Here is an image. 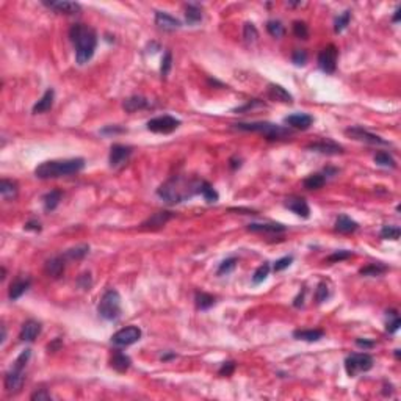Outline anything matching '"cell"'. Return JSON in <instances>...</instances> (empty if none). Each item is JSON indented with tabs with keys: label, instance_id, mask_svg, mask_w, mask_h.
Returning a JSON list of instances; mask_svg holds the SVG:
<instances>
[{
	"label": "cell",
	"instance_id": "obj_1",
	"mask_svg": "<svg viewBox=\"0 0 401 401\" xmlns=\"http://www.w3.org/2000/svg\"><path fill=\"white\" fill-rule=\"evenodd\" d=\"M202 181L188 179L186 176H173L165 183L158 186L157 194L168 204H179L191 199L201 191Z\"/></svg>",
	"mask_w": 401,
	"mask_h": 401
},
{
	"label": "cell",
	"instance_id": "obj_2",
	"mask_svg": "<svg viewBox=\"0 0 401 401\" xmlns=\"http://www.w3.org/2000/svg\"><path fill=\"white\" fill-rule=\"evenodd\" d=\"M69 38L75 46V60L78 65L88 63L97 47L96 32L85 24H74L69 30Z\"/></svg>",
	"mask_w": 401,
	"mask_h": 401
},
{
	"label": "cell",
	"instance_id": "obj_3",
	"mask_svg": "<svg viewBox=\"0 0 401 401\" xmlns=\"http://www.w3.org/2000/svg\"><path fill=\"white\" fill-rule=\"evenodd\" d=\"M85 168L83 158H68V160H52V162H44L36 166L35 176L38 179H57V177H65L71 174H77Z\"/></svg>",
	"mask_w": 401,
	"mask_h": 401
},
{
	"label": "cell",
	"instance_id": "obj_4",
	"mask_svg": "<svg viewBox=\"0 0 401 401\" xmlns=\"http://www.w3.org/2000/svg\"><path fill=\"white\" fill-rule=\"evenodd\" d=\"M235 127L240 130H246V132H255L263 135L266 140H285L292 137V130L289 127L278 126V124L273 122H240L235 124Z\"/></svg>",
	"mask_w": 401,
	"mask_h": 401
},
{
	"label": "cell",
	"instance_id": "obj_5",
	"mask_svg": "<svg viewBox=\"0 0 401 401\" xmlns=\"http://www.w3.org/2000/svg\"><path fill=\"white\" fill-rule=\"evenodd\" d=\"M32 356V351L30 350H25L21 353L19 358L16 359L13 368L10 370L5 375V389L8 394H16V392H19L24 381H25V365L29 362Z\"/></svg>",
	"mask_w": 401,
	"mask_h": 401
},
{
	"label": "cell",
	"instance_id": "obj_6",
	"mask_svg": "<svg viewBox=\"0 0 401 401\" xmlns=\"http://www.w3.org/2000/svg\"><path fill=\"white\" fill-rule=\"evenodd\" d=\"M97 312L99 315L107 320V322H114L118 320L121 315V295L118 293V290H107L102 298L99 306H97Z\"/></svg>",
	"mask_w": 401,
	"mask_h": 401
},
{
	"label": "cell",
	"instance_id": "obj_7",
	"mask_svg": "<svg viewBox=\"0 0 401 401\" xmlns=\"http://www.w3.org/2000/svg\"><path fill=\"white\" fill-rule=\"evenodd\" d=\"M373 358L367 353H354L345 359V370L348 373V376L354 378L358 373L362 371H368L373 368Z\"/></svg>",
	"mask_w": 401,
	"mask_h": 401
},
{
	"label": "cell",
	"instance_id": "obj_8",
	"mask_svg": "<svg viewBox=\"0 0 401 401\" xmlns=\"http://www.w3.org/2000/svg\"><path fill=\"white\" fill-rule=\"evenodd\" d=\"M337 58H338V49L334 44H329L322 52L318 53V66L326 74H334L337 69Z\"/></svg>",
	"mask_w": 401,
	"mask_h": 401
},
{
	"label": "cell",
	"instance_id": "obj_9",
	"mask_svg": "<svg viewBox=\"0 0 401 401\" xmlns=\"http://www.w3.org/2000/svg\"><path fill=\"white\" fill-rule=\"evenodd\" d=\"M141 338V329L138 326H127L119 329L111 335V343L116 346H130Z\"/></svg>",
	"mask_w": 401,
	"mask_h": 401
},
{
	"label": "cell",
	"instance_id": "obj_10",
	"mask_svg": "<svg viewBox=\"0 0 401 401\" xmlns=\"http://www.w3.org/2000/svg\"><path fill=\"white\" fill-rule=\"evenodd\" d=\"M179 126H181V121L176 119L174 116H169V114H163V116L147 121V130L154 133H171Z\"/></svg>",
	"mask_w": 401,
	"mask_h": 401
},
{
	"label": "cell",
	"instance_id": "obj_11",
	"mask_svg": "<svg viewBox=\"0 0 401 401\" xmlns=\"http://www.w3.org/2000/svg\"><path fill=\"white\" fill-rule=\"evenodd\" d=\"M345 135L353 138V140H356V141L368 143V145H382V146H387L389 145L386 140H382L381 137L375 135V133L365 130L364 127H350V129L345 130Z\"/></svg>",
	"mask_w": 401,
	"mask_h": 401
},
{
	"label": "cell",
	"instance_id": "obj_12",
	"mask_svg": "<svg viewBox=\"0 0 401 401\" xmlns=\"http://www.w3.org/2000/svg\"><path fill=\"white\" fill-rule=\"evenodd\" d=\"M132 155V147L124 146V145H113L110 147V157L109 162L111 168H119L124 163L129 162V158Z\"/></svg>",
	"mask_w": 401,
	"mask_h": 401
},
{
	"label": "cell",
	"instance_id": "obj_13",
	"mask_svg": "<svg viewBox=\"0 0 401 401\" xmlns=\"http://www.w3.org/2000/svg\"><path fill=\"white\" fill-rule=\"evenodd\" d=\"M309 150H315L320 154H328V155H337V154H343V147L337 143L331 140H323V141H317V143H310L307 145Z\"/></svg>",
	"mask_w": 401,
	"mask_h": 401
},
{
	"label": "cell",
	"instance_id": "obj_14",
	"mask_svg": "<svg viewBox=\"0 0 401 401\" xmlns=\"http://www.w3.org/2000/svg\"><path fill=\"white\" fill-rule=\"evenodd\" d=\"M42 5L50 8V10L61 13V14H77L82 6H80L77 2H66V0H57V2H47V0H42Z\"/></svg>",
	"mask_w": 401,
	"mask_h": 401
},
{
	"label": "cell",
	"instance_id": "obj_15",
	"mask_svg": "<svg viewBox=\"0 0 401 401\" xmlns=\"http://www.w3.org/2000/svg\"><path fill=\"white\" fill-rule=\"evenodd\" d=\"M285 209L292 210L295 215L301 217V218H309L310 217V209H309V204L302 199V198H298V196H292V198H287L285 199Z\"/></svg>",
	"mask_w": 401,
	"mask_h": 401
},
{
	"label": "cell",
	"instance_id": "obj_16",
	"mask_svg": "<svg viewBox=\"0 0 401 401\" xmlns=\"http://www.w3.org/2000/svg\"><path fill=\"white\" fill-rule=\"evenodd\" d=\"M44 273L53 279L61 278L65 273V255L52 257L50 260H47L46 265H44Z\"/></svg>",
	"mask_w": 401,
	"mask_h": 401
},
{
	"label": "cell",
	"instance_id": "obj_17",
	"mask_svg": "<svg viewBox=\"0 0 401 401\" xmlns=\"http://www.w3.org/2000/svg\"><path fill=\"white\" fill-rule=\"evenodd\" d=\"M39 334H41V323L36 322V320H27L21 328L19 338L22 342H33Z\"/></svg>",
	"mask_w": 401,
	"mask_h": 401
},
{
	"label": "cell",
	"instance_id": "obj_18",
	"mask_svg": "<svg viewBox=\"0 0 401 401\" xmlns=\"http://www.w3.org/2000/svg\"><path fill=\"white\" fill-rule=\"evenodd\" d=\"M155 24L158 25V29L166 30V32H174L182 27L179 19H176V17H173L171 14H168L165 11L155 13Z\"/></svg>",
	"mask_w": 401,
	"mask_h": 401
},
{
	"label": "cell",
	"instance_id": "obj_19",
	"mask_svg": "<svg viewBox=\"0 0 401 401\" xmlns=\"http://www.w3.org/2000/svg\"><path fill=\"white\" fill-rule=\"evenodd\" d=\"M285 124H289L290 127L293 129H298V130H307L312 122H314V118L310 116V114H306V113H295V114H290L284 119Z\"/></svg>",
	"mask_w": 401,
	"mask_h": 401
},
{
	"label": "cell",
	"instance_id": "obj_20",
	"mask_svg": "<svg viewBox=\"0 0 401 401\" xmlns=\"http://www.w3.org/2000/svg\"><path fill=\"white\" fill-rule=\"evenodd\" d=\"M30 284H32V281L29 278H25V279L24 278H17L16 281H13L11 285H10V290H8V296H10V299L11 301L19 299L24 293L29 290Z\"/></svg>",
	"mask_w": 401,
	"mask_h": 401
},
{
	"label": "cell",
	"instance_id": "obj_21",
	"mask_svg": "<svg viewBox=\"0 0 401 401\" xmlns=\"http://www.w3.org/2000/svg\"><path fill=\"white\" fill-rule=\"evenodd\" d=\"M268 97L271 101H278V102H284V104H292L293 102L292 94L285 90L284 86L276 85V83L268 85Z\"/></svg>",
	"mask_w": 401,
	"mask_h": 401
},
{
	"label": "cell",
	"instance_id": "obj_22",
	"mask_svg": "<svg viewBox=\"0 0 401 401\" xmlns=\"http://www.w3.org/2000/svg\"><path fill=\"white\" fill-rule=\"evenodd\" d=\"M149 107V101L143 96H132L127 97L126 101L122 102V109L127 113H135L138 110H145Z\"/></svg>",
	"mask_w": 401,
	"mask_h": 401
},
{
	"label": "cell",
	"instance_id": "obj_23",
	"mask_svg": "<svg viewBox=\"0 0 401 401\" xmlns=\"http://www.w3.org/2000/svg\"><path fill=\"white\" fill-rule=\"evenodd\" d=\"M171 218H173L171 212H157L149 219H146L145 222H143L141 226L146 227V229H158V227L165 226Z\"/></svg>",
	"mask_w": 401,
	"mask_h": 401
},
{
	"label": "cell",
	"instance_id": "obj_24",
	"mask_svg": "<svg viewBox=\"0 0 401 401\" xmlns=\"http://www.w3.org/2000/svg\"><path fill=\"white\" fill-rule=\"evenodd\" d=\"M293 337L298 338V340H304V342H318L325 337L323 329H298V331L293 332Z\"/></svg>",
	"mask_w": 401,
	"mask_h": 401
},
{
	"label": "cell",
	"instance_id": "obj_25",
	"mask_svg": "<svg viewBox=\"0 0 401 401\" xmlns=\"http://www.w3.org/2000/svg\"><path fill=\"white\" fill-rule=\"evenodd\" d=\"M53 97H55V93H53L52 88H49V90L42 94L41 99L33 105V113L35 114H38V113H46L52 109V105H53Z\"/></svg>",
	"mask_w": 401,
	"mask_h": 401
},
{
	"label": "cell",
	"instance_id": "obj_26",
	"mask_svg": "<svg viewBox=\"0 0 401 401\" xmlns=\"http://www.w3.org/2000/svg\"><path fill=\"white\" fill-rule=\"evenodd\" d=\"M130 364H132V361L129 356H126L121 351H116L110 359V367L119 373H126L130 368Z\"/></svg>",
	"mask_w": 401,
	"mask_h": 401
},
{
	"label": "cell",
	"instance_id": "obj_27",
	"mask_svg": "<svg viewBox=\"0 0 401 401\" xmlns=\"http://www.w3.org/2000/svg\"><path fill=\"white\" fill-rule=\"evenodd\" d=\"M358 227H359L358 222L346 215H340L335 221V230L340 234H353L354 230H358Z\"/></svg>",
	"mask_w": 401,
	"mask_h": 401
},
{
	"label": "cell",
	"instance_id": "obj_28",
	"mask_svg": "<svg viewBox=\"0 0 401 401\" xmlns=\"http://www.w3.org/2000/svg\"><path fill=\"white\" fill-rule=\"evenodd\" d=\"M17 183L13 182V181H8V179H2L0 182V194H2V198L5 201H10V199H14L17 196Z\"/></svg>",
	"mask_w": 401,
	"mask_h": 401
},
{
	"label": "cell",
	"instance_id": "obj_29",
	"mask_svg": "<svg viewBox=\"0 0 401 401\" xmlns=\"http://www.w3.org/2000/svg\"><path fill=\"white\" fill-rule=\"evenodd\" d=\"M325 183H326V177L323 174H320V173L307 176L304 179V182H302V185H304L306 190H320Z\"/></svg>",
	"mask_w": 401,
	"mask_h": 401
},
{
	"label": "cell",
	"instance_id": "obj_30",
	"mask_svg": "<svg viewBox=\"0 0 401 401\" xmlns=\"http://www.w3.org/2000/svg\"><path fill=\"white\" fill-rule=\"evenodd\" d=\"M60 201H61V191H58V190H52V191H49V193L44 194V198H42L44 209H46L47 212L55 210V209L58 207Z\"/></svg>",
	"mask_w": 401,
	"mask_h": 401
},
{
	"label": "cell",
	"instance_id": "obj_31",
	"mask_svg": "<svg viewBox=\"0 0 401 401\" xmlns=\"http://www.w3.org/2000/svg\"><path fill=\"white\" fill-rule=\"evenodd\" d=\"M249 232H284L285 227L282 224H276V222H271V224H257V222H253V224L248 226Z\"/></svg>",
	"mask_w": 401,
	"mask_h": 401
},
{
	"label": "cell",
	"instance_id": "obj_32",
	"mask_svg": "<svg viewBox=\"0 0 401 401\" xmlns=\"http://www.w3.org/2000/svg\"><path fill=\"white\" fill-rule=\"evenodd\" d=\"M185 17H186V22H188L190 25H194V24L202 21V10L198 5L190 3L185 8Z\"/></svg>",
	"mask_w": 401,
	"mask_h": 401
},
{
	"label": "cell",
	"instance_id": "obj_33",
	"mask_svg": "<svg viewBox=\"0 0 401 401\" xmlns=\"http://www.w3.org/2000/svg\"><path fill=\"white\" fill-rule=\"evenodd\" d=\"M194 299H196V307L199 310H207L215 304V296H212L210 293H206V292H198Z\"/></svg>",
	"mask_w": 401,
	"mask_h": 401
},
{
	"label": "cell",
	"instance_id": "obj_34",
	"mask_svg": "<svg viewBox=\"0 0 401 401\" xmlns=\"http://www.w3.org/2000/svg\"><path fill=\"white\" fill-rule=\"evenodd\" d=\"M88 251H90V246H88V245H80V246H75V248H71L65 253V259L80 260L88 254Z\"/></svg>",
	"mask_w": 401,
	"mask_h": 401
},
{
	"label": "cell",
	"instance_id": "obj_35",
	"mask_svg": "<svg viewBox=\"0 0 401 401\" xmlns=\"http://www.w3.org/2000/svg\"><path fill=\"white\" fill-rule=\"evenodd\" d=\"M201 194H202V198L206 199L209 204H213V202H217L218 199H219V194H218V191L213 188V186L209 183V182H206V181H202V185H201V191H199Z\"/></svg>",
	"mask_w": 401,
	"mask_h": 401
},
{
	"label": "cell",
	"instance_id": "obj_36",
	"mask_svg": "<svg viewBox=\"0 0 401 401\" xmlns=\"http://www.w3.org/2000/svg\"><path fill=\"white\" fill-rule=\"evenodd\" d=\"M389 268L386 265H382V263H370L367 266H364V268L359 270V273L362 276H381V274H384Z\"/></svg>",
	"mask_w": 401,
	"mask_h": 401
},
{
	"label": "cell",
	"instance_id": "obj_37",
	"mask_svg": "<svg viewBox=\"0 0 401 401\" xmlns=\"http://www.w3.org/2000/svg\"><path fill=\"white\" fill-rule=\"evenodd\" d=\"M268 274H270V263L268 262H263L259 268H257L253 274V284L254 285H259L262 284L266 278H268Z\"/></svg>",
	"mask_w": 401,
	"mask_h": 401
},
{
	"label": "cell",
	"instance_id": "obj_38",
	"mask_svg": "<svg viewBox=\"0 0 401 401\" xmlns=\"http://www.w3.org/2000/svg\"><path fill=\"white\" fill-rule=\"evenodd\" d=\"M243 38L248 44H254L259 38V32H257L255 25L251 24V22H246L245 27H243Z\"/></svg>",
	"mask_w": 401,
	"mask_h": 401
},
{
	"label": "cell",
	"instance_id": "obj_39",
	"mask_svg": "<svg viewBox=\"0 0 401 401\" xmlns=\"http://www.w3.org/2000/svg\"><path fill=\"white\" fill-rule=\"evenodd\" d=\"M375 163L381 165V166H390V168H395L397 166L395 158L392 157L389 152H384V150H381V152H378L375 155Z\"/></svg>",
	"mask_w": 401,
	"mask_h": 401
},
{
	"label": "cell",
	"instance_id": "obj_40",
	"mask_svg": "<svg viewBox=\"0 0 401 401\" xmlns=\"http://www.w3.org/2000/svg\"><path fill=\"white\" fill-rule=\"evenodd\" d=\"M266 30H268L273 38H282L285 33L284 25L279 21H268L266 22Z\"/></svg>",
	"mask_w": 401,
	"mask_h": 401
},
{
	"label": "cell",
	"instance_id": "obj_41",
	"mask_svg": "<svg viewBox=\"0 0 401 401\" xmlns=\"http://www.w3.org/2000/svg\"><path fill=\"white\" fill-rule=\"evenodd\" d=\"M350 19H351V11H343L334 22V32L335 33L343 32L346 29V25L350 24Z\"/></svg>",
	"mask_w": 401,
	"mask_h": 401
},
{
	"label": "cell",
	"instance_id": "obj_42",
	"mask_svg": "<svg viewBox=\"0 0 401 401\" xmlns=\"http://www.w3.org/2000/svg\"><path fill=\"white\" fill-rule=\"evenodd\" d=\"M401 235V230L397 226H384L381 229V238L384 240H398Z\"/></svg>",
	"mask_w": 401,
	"mask_h": 401
},
{
	"label": "cell",
	"instance_id": "obj_43",
	"mask_svg": "<svg viewBox=\"0 0 401 401\" xmlns=\"http://www.w3.org/2000/svg\"><path fill=\"white\" fill-rule=\"evenodd\" d=\"M293 33H295V36L299 38V39H307L309 38V29H307L306 22H302V21L293 22Z\"/></svg>",
	"mask_w": 401,
	"mask_h": 401
},
{
	"label": "cell",
	"instance_id": "obj_44",
	"mask_svg": "<svg viewBox=\"0 0 401 401\" xmlns=\"http://www.w3.org/2000/svg\"><path fill=\"white\" fill-rule=\"evenodd\" d=\"M235 265H237V259L235 257H229V259L226 260H222L221 265H219V268L217 271L218 276H222V274H229L230 271H232L235 268Z\"/></svg>",
	"mask_w": 401,
	"mask_h": 401
},
{
	"label": "cell",
	"instance_id": "obj_45",
	"mask_svg": "<svg viewBox=\"0 0 401 401\" xmlns=\"http://www.w3.org/2000/svg\"><path fill=\"white\" fill-rule=\"evenodd\" d=\"M173 68V55L171 52L166 50L165 55L162 58V66H160V73H162V77H166L169 74V71Z\"/></svg>",
	"mask_w": 401,
	"mask_h": 401
},
{
	"label": "cell",
	"instance_id": "obj_46",
	"mask_svg": "<svg viewBox=\"0 0 401 401\" xmlns=\"http://www.w3.org/2000/svg\"><path fill=\"white\" fill-rule=\"evenodd\" d=\"M351 255H353L351 251H346V249H342V251H335L334 254H331L326 260H328V262H331V263H337V262H342V260L350 259Z\"/></svg>",
	"mask_w": 401,
	"mask_h": 401
},
{
	"label": "cell",
	"instance_id": "obj_47",
	"mask_svg": "<svg viewBox=\"0 0 401 401\" xmlns=\"http://www.w3.org/2000/svg\"><path fill=\"white\" fill-rule=\"evenodd\" d=\"M329 296V290H328V285L326 282H320L318 284V287H317V292H315V299L318 304H322V302H325Z\"/></svg>",
	"mask_w": 401,
	"mask_h": 401
},
{
	"label": "cell",
	"instance_id": "obj_48",
	"mask_svg": "<svg viewBox=\"0 0 401 401\" xmlns=\"http://www.w3.org/2000/svg\"><path fill=\"white\" fill-rule=\"evenodd\" d=\"M292 61L296 66H304L306 61H307V52L302 50V49H296L295 52H293V55H292Z\"/></svg>",
	"mask_w": 401,
	"mask_h": 401
},
{
	"label": "cell",
	"instance_id": "obj_49",
	"mask_svg": "<svg viewBox=\"0 0 401 401\" xmlns=\"http://www.w3.org/2000/svg\"><path fill=\"white\" fill-rule=\"evenodd\" d=\"M292 262H293V257H292V255H285V257H282V259L276 260V263H274V271H282V270H285V268H289V266L292 265Z\"/></svg>",
	"mask_w": 401,
	"mask_h": 401
},
{
	"label": "cell",
	"instance_id": "obj_50",
	"mask_svg": "<svg viewBox=\"0 0 401 401\" xmlns=\"http://www.w3.org/2000/svg\"><path fill=\"white\" fill-rule=\"evenodd\" d=\"M235 367H237V365H235V362H234V361L224 362V364L221 365V368H219V371H218V373H219L221 376H230V375H232V373H234Z\"/></svg>",
	"mask_w": 401,
	"mask_h": 401
},
{
	"label": "cell",
	"instance_id": "obj_51",
	"mask_svg": "<svg viewBox=\"0 0 401 401\" xmlns=\"http://www.w3.org/2000/svg\"><path fill=\"white\" fill-rule=\"evenodd\" d=\"M33 401L35 400H38V401H49V400H52V397H50V394L49 392L46 390V389H41V390H38V392H35V394L30 397Z\"/></svg>",
	"mask_w": 401,
	"mask_h": 401
},
{
	"label": "cell",
	"instance_id": "obj_52",
	"mask_svg": "<svg viewBox=\"0 0 401 401\" xmlns=\"http://www.w3.org/2000/svg\"><path fill=\"white\" fill-rule=\"evenodd\" d=\"M400 326H401V320L398 318V315H394V320H392L390 323H387V332H390V334L397 332Z\"/></svg>",
	"mask_w": 401,
	"mask_h": 401
},
{
	"label": "cell",
	"instance_id": "obj_53",
	"mask_svg": "<svg viewBox=\"0 0 401 401\" xmlns=\"http://www.w3.org/2000/svg\"><path fill=\"white\" fill-rule=\"evenodd\" d=\"M25 229L27 230H35V232H39V230H41V224H39V221H29L25 224Z\"/></svg>",
	"mask_w": 401,
	"mask_h": 401
},
{
	"label": "cell",
	"instance_id": "obj_54",
	"mask_svg": "<svg viewBox=\"0 0 401 401\" xmlns=\"http://www.w3.org/2000/svg\"><path fill=\"white\" fill-rule=\"evenodd\" d=\"M356 345L361 346V348H373V346H375V342L362 340V338H358V340H356Z\"/></svg>",
	"mask_w": 401,
	"mask_h": 401
},
{
	"label": "cell",
	"instance_id": "obj_55",
	"mask_svg": "<svg viewBox=\"0 0 401 401\" xmlns=\"http://www.w3.org/2000/svg\"><path fill=\"white\" fill-rule=\"evenodd\" d=\"M124 132V129L122 127H118V126H109V127H105V129H102V133H122Z\"/></svg>",
	"mask_w": 401,
	"mask_h": 401
},
{
	"label": "cell",
	"instance_id": "obj_56",
	"mask_svg": "<svg viewBox=\"0 0 401 401\" xmlns=\"http://www.w3.org/2000/svg\"><path fill=\"white\" fill-rule=\"evenodd\" d=\"M302 299H304V290H302L301 295L295 299V307H299V306L302 304Z\"/></svg>",
	"mask_w": 401,
	"mask_h": 401
},
{
	"label": "cell",
	"instance_id": "obj_57",
	"mask_svg": "<svg viewBox=\"0 0 401 401\" xmlns=\"http://www.w3.org/2000/svg\"><path fill=\"white\" fill-rule=\"evenodd\" d=\"M400 8H397V11H395V16H394V22H398V19H400Z\"/></svg>",
	"mask_w": 401,
	"mask_h": 401
},
{
	"label": "cell",
	"instance_id": "obj_58",
	"mask_svg": "<svg viewBox=\"0 0 401 401\" xmlns=\"http://www.w3.org/2000/svg\"><path fill=\"white\" fill-rule=\"evenodd\" d=\"M395 358H397V359L400 358V350H395Z\"/></svg>",
	"mask_w": 401,
	"mask_h": 401
}]
</instances>
